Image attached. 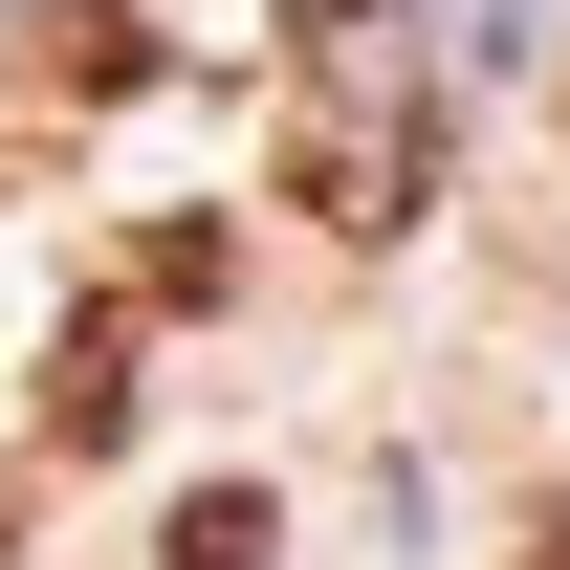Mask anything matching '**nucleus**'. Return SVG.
<instances>
[{
	"instance_id": "f257e3e1",
	"label": "nucleus",
	"mask_w": 570,
	"mask_h": 570,
	"mask_svg": "<svg viewBox=\"0 0 570 570\" xmlns=\"http://www.w3.org/2000/svg\"><path fill=\"white\" fill-rule=\"evenodd\" d=\"M285 176H307L330 242H395V219L439 198V88H417V45H395V0L330 22V88L285 110Z\"/></svg>"
},
{
	"instance_id": "f03ea898",
	"label": "nucleus",
	"mask_w": 570,
	"mask_h": 570,
	"mask_svg": "<svg viewBox=\"0 0 570 570\" xmlns=\"http://www.w3.org/2000/svg\"><path fill=\"white\" fill-rule=\"evenodd\" d=\"M45 439H67V461H110V439H132V307H88L67 352H45Z\"/></svg>"
},
{
	"instance_id": "7ed1b4c3",
	"label": "nucleus",
	"mask_w": 570,
	"mask_h": 570,
	"mask_svg": "<svg viewBox=\"0 0 570 570\" xmlns=\"http://www.w3.org/2000/svg\"><path fill=\"white\" fill-rule=\"evenodd\" d=\"M22 67H45V88H154V22H132V0H45Z\"/></svg>"
},
{
	"instance_id": "20e7f679",
	"label": "nucleus",
	"mask_w": 570,
	"mask_h": 570,
	"mask_svg": "<svg viewBox=\"0 0 570 570\" xmlns=\"http://www.w3.org/2000/svg\"><path fill=\"white\" fill-rule=\"evenodd\" d=\"M154 570H285V504H264V483H198V504H176V549H154Z\"/></svg>"
},
{
	"instance_id": "39448f33",
	"label": "nucleus",
	"mask_w": 570,
	"mask_h": 570,
	"mask_svg": "<svg viewBox=\"0 0 570 570\" xmlns=\"http://www.w3.org/2000/svg\"><path fill=\"white\" fill-rule=\"evenodd\" d=\"M132 285H154V307H219V285H242V242H219V219H154Z\"/></svg>"
},
{
	"instance_id": "423d86ee",
	"label": "nucleus",
	"mask_w": 570,
	"mask_h": 570,
	"mask_svg": "<svg viewBox=\"0 0 570 570\" xmlns=\"http://www.w3.org/2000/svg\"><path fill=\"white\" fill-rule=\"evenodd\" d=\"M0 549H22V483H0Z\"/></svg>"
},
{
	"instance_id": "0eeeda50",
	"label": "nucleus",
	"mask_w": 570,
	"mask_h": 570,
	"mask_svg": "<svg viewBox=\"0 0 570 570\" xmlns=\"http://www.w3.org/2000/svg\"><path fill=\"white\" fill-rule=\"evenodd\" d=\"M549 570H570V549H549Z\"/></svg>"
}]
</instances>
